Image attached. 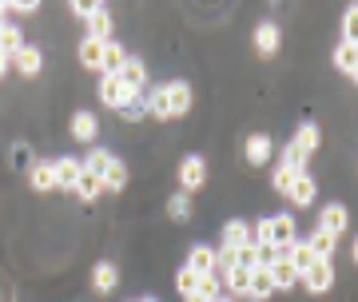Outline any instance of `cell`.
Wrapping results in <instances>:
<instances>
[{
    "instance_id": "1",
    "label": "cell",
    "mask_w": 358,
    "mask_h": 302,
    "mask_svg": "<svg viewBox=\"0 0 358 302\" xmlns=\"http://www.w3.org/2000/svg\"><path fill=\"white\" fill-rule=\"evenodd\" d=\"M96 92H100V103H103V108H112V112H120L128 100L143 96V92H128V88H124V80H120V76H100V88H96Z\"/></svg>"
},
{
    "instance_id": "2",
    "label": "cell",
    "mask_w": 358,
    "mask_h": 302,
    "mask_svg": "<svg viewBox=\"0 0 358 302\" xmlns=\"http://www.w3.org/2000/svg\"><path fill=\"white\" fill-rule=\"evenodd\" d=\"M207 183V159L203 155H187L183 164H179V191L183 195H192Z\"/></svg>"
},
{
    "instance_id": "3",
    "label": "cell",
    "mask_w": 358,
    "mask_h": 302,
    "mask_svg": "<svg viewBox=\"0 0 358 302\" xmlns=\"http://www.w3.org/2000/svg\"><path fill=\"white\" fill-rule=\"evenodd\" d=\"M52 171H56V187L76 191L80 175H84V159H76V155H60V159H52Z\"/></svg>"
},
{
    "instance_id": "4",
    "label": "cell",
    "mask_w": 358,
    "mask_h": 302,
    "mask_svg": "<svg viewBox=\"0 0 358 302\" xmlns=\"http://www.w3.org/2000/svg\"><path fill=\"white\" fill-rule=\"evenodd\" d=\"M299 282H303L310 294H322V290H331V287H334V263H331V259H319V263L310 266L307 275L299 278Z\"/></svg>"
},
{
    "instance_id": "5",
    "label": "cell",
    "mask_w": 358,
    "mask_h": 302,
    "mask_svg": "<svg viewBox=\"0 0 358 302\" xmlns=\"http://www.w3.org/2000/svg\"><path fill=\"white\" fill-rule=\"evenodd\" d=\"M315 226L338 239V235H343L346 226H350V215H346V207H343V203H327V207H322V215H319V223H315Z\"/></svg>"
},
{
    "instance_id": "6",
    "label": "cell",
    "mask_w": 358,
    "mask_h": 302,
    "mask_svg": "<svg viewBox=\"0 0 358 302\" xmlns=\"http://www.w3.org/2000/svg\"><path fill=\"white\" fill-rule=\"evenodd\" d=\"M124 64H128V48L120 44V40H108L103 44V56H100V76H120L124 72Z\"/></svg>"
},
{
    "instance_id": "7",
    "label": "cell",
    "mask_w": 358,
    "mask_h": 302,
    "mask_svg": "<svg viewBox=\"0 0 358 302\" xmlns=\"http://www.w3.org/2000/svg\"><path fill=\"white\" fill-rule=\"evenodd\" d=\"M219 239H223V247H231V251H243V247H251V223H247V219H227Z\"/></svg>"
},
{
    "instance_id": "8",
    "label": "cell",
    "mask_w": 358,
    "mask_h": 302,
    "mask_svg": "<svg viewBox=\"0 0 358 302\" xmlns=\"http://www.w3.org/2000/svg\"><path fill=\"white\" fill-rule=\"evenodd\" d=\"M299 239L294 215H271V247H291Z\"/></svg>"
},
{
    "instance_id": "9",
    "label": "cell",
    "mask_w": 358,
    "mask_h": 302,
    "mask_svg": "<svg viewBox=\"0 0 358 302\" xmlns=\"http://www.w3.org/2000/svg\"><path fill=\"white\" fill-rule=\"evenodd\" d=\"M13 68L20 76H28V80H32V76H40V68H44V52H40L36 44H24V48L13 56Z\"/></svg>"
},
{
    "instance_id": "10",
    "label": "cell",
    "mask_w": 358,
    "mask_h": 302,
    "mask_svg": "<svg viewBox=\"0 0 358 302\" xmlns=\"http://www.w3.org/2000/svg\"><path fill=\"white\" fill-rule=\"evenodd\" d=\"M183 266H192L199 278L215 275V247H203V243H195L192 251H187V263H183Z\"/></svg>"
},
{
    "instance_id": "11",
    "label": "cell",
    "mask_w": 358,
    "mask_h": 302,
    "mask_svg": "<svg viewBox=\"0 0 358 302\" xmlns=\"http://www.w3.org/2000/svg\"><path fill=\"white\" fill-rule=\"evenodd\" d=\"M167 103H171V120L192 112V84H183V80H171L167 84Z\"/></svg>"
},
{
    "instance_id": "12",
    "label": "cell",
    "mask_w": 358,
    "mask_h": 302,
    "mask_svg": "<svg viewBox=\"0 0 358 302\" xmlns=\"http://www.w3.org/2000/svg\"><path fill=\"white\" fill-rule=\"evenodd\" d=\"M68 131H72L76 143H92V139L100 136V120H96L92 112H76L72 115V124H68Z\"/></svg>"
},
{
    "instance_id": "13",
    "label": "cell",
    "mask_w": 358,
    "mask_h": 302,
    "mask_svg": "<svg viewBox=\"0 0 358 302\" xmlns=\"http://www.w3.org/2000/svg\"><path fill=\"white\" fill-rule=\"evenodd\" d=\"M271 151H275V143H271V136H263V131H255V136H247L243 143V155H247V164H255L263 167L271 159Z\"/></svg>"
},
{
    "instance_id": "14",
    "label": "cell",
    "mask_w": 358,
    "mask_h": 302,
    "mask_svg": "<svg viewBox=\"0 0 358 302\" xmlns=\"http://www.w3.org/2000/svg\"><path fill=\"white\" fill-rule=\"evenodd\" d=\"M279 44H282L279 24H275V20H259V28H255V48L263 52V56H275V52H279Z\"/></svg>"
},
{
    "instance_id": "15",
    "label": "cell",
    "mask_w": 358,
    "mask_h": 302,
    "mask_svg": "<svg viewBox=\"0 0 358 302\" xmlns=\"http://www.w3.org/2000/svg\"><path fill=\"white\" fill-rule=\"evenodd\" d=\"M120 80H124V88H128V92H143V88H148V64H143L140 56H128Z\"/></svg>"
},
{
    "instance_id": "16",
    "label": "cell",
    "mask_w": 358,
    "mask_h": 302,
    "mask_svg": "<svg viewBox=\"0 0 358 302\" xmlns=\"http://www.w3.org/2000/svg\"><path fill=\"white\" fill-rule=\"evenodd\" d=\"M28 183H32V191H56V171H52V159H36V164L28 167Z\"/></svg>"
},
{
    "instance_id": "17",
    "label": "cell",
    "mask_w": 358,
    "mask_h": 302,
    "mask_svg": "<svg viewBox=\"0 0 358 302\" xmlns=\"http://www.w3.org/2000/svg\"><path fill=\"white\" fill-rule=\"evenodd\" d=\"M223 294H227V299H251V271L235 266V271L223 278Z\"/></svg>"
},
{
    "instance_id": "18",
    "label": "cell",
    "mask_w": 358,
    "mask_h": 302,
    "mask_svg": "<svg viewBox=\"0 0 358 302\" xmlns=\"http://www.w3.org/2000/svg\"><path fill=\"white\" fill-rule=\"evenodd\" d=\"M143 103H148V120H171V103H167V84L143 92Z\"/></svg>"
},
{
    "instance_id": "19",
    "label": "cell",
    "mask_w": 358,
    "mask_h": 302,
    "mask_svg": "<svg viewBox=\"0 0 358 302\" xmlns=\"http://www.w3.org/2000/svg\"><path fill=\"white\" fill-rule=\"evenodd\" d=\"M291 148L303 155V159H310L315 151H319V127L315 124H299V131H294V139H291Z\"/></svg>"
},
{
    "instance_id": "20",
    "label": "cell",
    "mask_w": 358,
    "mask_h": 302,
    "mask_svg": "<svg viewBox=\"0 0 358 302\" xmlns=\"http://www.w3.org/2000/svg\"><path fill=\"white\" fill-rule=\"evenodd\" d=\"M88 36L100 40V44L112 40V13H108V4H96V13H92V20H88Z\"/></svg>"
},
{
    "instance_id": "21",
    "label": "cell",
    "mask_w": 358,
    "mask_h": 302,
    "mask_svg": "<svg viewBox=\"0 0 358 302\" xmlns=\"http://www.w3.org/2000/svg\"><path fill=\"white\" fill-rule=\"evenodd\" d=\"M92 287L100 290V294H112V290L120 287V271H115V263H96L92 266Z\"/></svg>"
},
{
    "instance_id": "22",
    "label": "cell",
    "mask_w": 358,
    "mask_h": 302,
    "mask_svg": "<svg viewBox=\"0 0 358 302\" xmlns=\"http://www.w3.org/2000/svg\"><path fill=\"white\" fill-rule=\"evenodd\" d=\"M315 195H319V183H315L310 175H299V179H294V187H291V195H287V199H291L294 207H310V203H315Z\"/></svg>"
},
{
    "instance_id": "23",
    "label": "cell",
    "mask_w": 358,
    "mask_h": 302,
    "mask_svg": "<svg viewBox=\"0 0 358 302\" xmlns=\"http://www.w3.org/2000/svg\"><path fill=\"white\" fill-rule=\"evenodd\" d=\"M315 263H319V254H315V251L307 247V239H294V243H291V266L299 271V278L307 275V271H310Z\"/></svg>"
},
{
    "instance_id": "24",
    "label": "cell",
    "mask_w": 358,
    "mask_h": 302,
    "mask_svg": "<svg viewBox=\"0 0 358 302\" xmlns=\"http://www.w3.org/2000/svg\"><path fill=\"white\" fill-rule=\"evenodd\" d=\"M271 282H275V290H291L294 282H299V271L291 266V259H279L275 266H267Z\"/></svg>"
},
{
    "instance_id": "25",
    "label": "cell",
    "mask_w": 358,
    "mask_h": 302,
    "mask_svg": "<svg viewBox=\"0 0 358 302\" xmlns=\"http://www.w3.org/2000/svg\"><path fill=\"white\" fill-rule=\"evenodd\" d=\"M76 56H80V64H84L88 72H100L103 44H100V40H92V36H84V40H80V48H76Z\"/></svg>"
},
{
    "instance_id": "26",
    "label": "cell",
    "mask_w": 358,
    "mask_h": 302,
    "mask_svg": "<svg viewBox=\"0 0 358 302\" xmlns=\"http://www.w3.org/2000/svg\"><path fill=\"white\" fill-rule=\"evenodd\" d=\"M124 187H128V164L112 155V164L103 171V191H124Z\"/></svg>"
},
{
    "instance_id": "27",
    "label": "cell",
    "mask_w": 358,
    "mask_h": 302,
    "mask_svg": "<svg viewBox=\"0 0 358 302\" xmlns=\"http://www.w3.org/2000/svg\"><path fill=\"white\" fill-rule=\"evenodd\" d=\"M307 247L315 254H319V259H331L334 254V247H338V239H334V235H327V231H319V226H315V231H310L307 235Z\"/></svg>"
},
{
    "instance_id": "28",
    "label": "cell",
    "mask_w": 358,
    "mask_h": 302,
    "mask_svg": "<svg viewBox=\"0 0 358 302\" xmlns=\"http://www.w3.org/2000/svg\"><path fill=\"white\" fill-rule=\"evenodd\" d=\"M271 294H275V282H271V275L259 266V271H251V302H267Z\"/></svg>"
},
{
    "instance_id": "29",
    "label": "cell",
    "mask_w": 358,
    "mask_h": 302,
    "mask_svg": "<svg viewBox=\"0 0 358 302\" xmlns=\"http://www.w3.org/2000/svg\"><path fill=\"white\" fill-rule=\"evenodd\" d=\"M20 48H24V32H20V24H4L0 28V52H4V56H16Z\"/></svg>"
},
{
    "instance_id": "30",
    "label": "cell",
    "mask_w": 358,
    "mask_h": 302,
    "mask_svg": "<svg viewBox=\"0 0 358 302\" xmlns=\"http://www.w3.org/2000/svg\"><path fill=\"white\" fill-rule=\"evenodd\" d=\"M108 164H112V151H103V148H96V151H88V155H84V171H88V175H96V179H103Z\"/></svg>"
},
{
    "instance_id": "31",
    "label": "cell",
    "mask_w": 358,
    "mask_h": 302,
    "mask_svg": "<svg viewBox=\"0 0 358 302\" xmlns=\"http://www.w3.org/2000/svg\"><path fill=\"white\" fill-rule=\"evenodd\" d=\"M167 215H171L176 223H187V219H192V195H183V191H176V195L167 199Z\"/></svg>"
},
{
    "instance_id": "32",
    "label": "cell",
    "mask_w": 358,
    "mask_h": 302,
    "mask_svg": "<svg viewBox=\"0 0 358 302\" xmlns=\"http://www.w3.org/2000/svg\"><path fill=\"white\" fill-rule=\"evenodd\" d=\"M76 195L84 203H96L103 195V179H96V175H88V171H84V175H80V183H76Z\"/></svg>"
},
{
    "instance_id": "33",
    "label": "cell",
    "mask_w": 358,
    "mask_h": 302,
    "mask_svg": "<svg viewBox=\"0 0 358 302\" xmlns=\"http://www.w3.org/2000/svg\"><path fill=\"white\" fill-rule=\"evenodd\" d=\"M303 175H307V171H303ZM294 179H299V171H291V167L279 164V167H275V175H271V187L287 199V195H291V187H294Z\"/></svg>"
},
{
    "instance_id": "34",
    "label": "cell",
    "mask_w": 358,
    "mask_h": 302,
    "mask_svg": "<svg viewBox=\"0 0 358 302\" xmlns=\"http://www.w3.org/2000/svg\"><path fill=\"white\" fill-rule=\"evenodd\" d=\"M334 68H338V72H355L358 68V48L355 44H338V48H334Z\"/></svg>"
},
{
    "instance_id": "35",
    "label": "cell",
    "mask_w": 358,
    "mask_h": 302,
    "mask_svg": "<svg viewBox=\"0 0 358 302\" xmlns=\"http://www.w3.org/2000/svg\"><path fill=\"white\" fill-rule=\"evenodd\" d=\"M195 294H199L203 302H219V299H223V278H219V275L199 278V287H195Z\"/></svg>"
},
{
    "instance_id": "36",
    "label": "cell",
    "mask_w": 358,
    "mask_h": 302,
    "mask_svg": "<svg viewBox=\"0 0 358 302\" xmlns=\"http://www.w3.org/2000/svg\"><path fill=\"white\" fill-rule=\"evenodd\" d=\"M195 287H199V275H195L192 266H179L176 271V290L187 299V294H195Z\"/></svg>"
},
{
    "instance_id": "37",
    "label": "cell",
    "mask_w": 358,
    "mask_h": 302,
    "mask_svg": "<svg viewBox=\"0 0 358 302\" xmlns=\"http://www.w3.org/2000/svg\"><path fill=\"white\" fill-rule=\"evenodd\" d=\"M148 115V103H143V96H136V100H128L124 108H120V120H128V124H136V120H143Z\"/></svg>"
},
{
    "instance_id": "38",
    "label": "cell",
    "mask_w": 358,
    "mask_h": 302,
    "mask_svg": "<svg viewBox=\"0 0 358 302\" xmlns=\"http://www.w3.org/2000/svg\"><path fill=\"white\" fill-rule=\"evenodd\" d=\"M343 44H355V48H358V8H346V20H343Z\"/></svg>"
},
{
    "instance_id": "39",
    "label": "cell",
    "mask_w": 358,
    "mask_h": 302,
    "mask_svg": "<svg viewBox=\"0 0 358 302\" xmlns=\"http://www.w3.org/2000/svg\"><path fill=\"white\" fill-rule=\"evenodd\" d=\"M4 4H8V16H36L40 13L36 0H4Z\"/></svg>"
},
{
    "instance_id": "40",
    "label": "cell",
    "mask_w": 358,
    "mask_h": 302,
    "mask_svg": "<svg viewBox=\"0 0 358 302\" xmlns=\"http://www.w3.org/2000/svg\"><path fill=\"white\" fill-rule=\"evenodd\" d=\"M36 159H32V148L28 143H16L13 148V167H32Z\"/></svg>"
},
{
    "instance_id": "41",
    "label": "cell",
    "mask_w": 358,
    "mask_h": 302,
    "mask_svg": "<svg viewBox=\"0 0 358 302\" xmlns=\"http://www.w3.org/2000/svg\"><path fill=\"white\" fill-rule=\"evenodd\" d=\"M239 266H243V271H259V251H255V243L239 251Z\"/></svg>"
},
{
    "instance_id": "42",
    "label": "cell",
    "mask_w": 358,
    "mask_h": 302,
    "mask_svg": "<svg viewBox=\"0 0 358 302\" xmlns=\"http://www.w3.org/2000/svg\"><path fill=\"white\" fill-rule=\"evenodd\" d=\"M72 13H76V16H84V20H92V13H96V4H92V0H76V4H72Z\"/></svg>"
},
{
    "instance_id": "43",
    "label": "cell",
    "mask_w": 358,
    "mask_h": 302,
    "mask_svg": "<svg viewBox=\"0 0 358 302\" xmlns=\"http://www.w3.org/2000/svg\"><path fill=\"white\" fill-rule=\"evenodd\" d=\"M8 68H13V56H4V52H0V80L8 76Z\"/></svg>"
},
{
    "instance_id": "44",
    "label": "cell",
    "mask_w": 358,
    "mask_h": 302,
    "mask_svg": "<svg viewBox=\"0 0 358 302\" xmlns=\"http://www.w3.org/2000/svg\"><path fill=\"white\" fill-rule=\"evenodd\" d=\"M4 24H13V20H8V4L0 0V28H4Z\"/></svg>"
},
{
    "instance_id": "45",
    "label": "cell",
    "mask_w": 358,
    "mask_h": 302,
    "mask_svg": "<svg viewBox=\"0 0 358 302\" xmlns=\"http://www.w3.org/2000/svg\"><path fill=\"white\" fill-rule=\"evenodd\" d=\"M350 263L358 266V235H355V247H350Z\"/></svg>"
},
{
    "instance_id": "46",
    "label": "cell",
    "mask_w": 358,
    "mask_h": 302,
    "mask_svg": "<svg viewBox=\"0 0 358 302\" xmlns=\"http://www.w3.org/2000/svg\"><path fill=\"white\" fill-rule=\"evenodd\" d=\"M183 302H203V299H199V294H187V299H183Z\"/></svg>"
},
{
    "instance_id": "47",
    "label": "cell",
    "mask_w": 358,
    "mask_h": 302,
    "mask_svg": "<svg viewBox=\"0 0 358 302\" xmlns=\"http://www.w3.org/2000/svg\"><path fill=\"white\" fill-rule=\"evenodd\" d=\"M350 80H355V88H358V68H355V72H350Z\"/></svg>"
},
{
    "instance_id": "48",
    "label": "cell",
    "mask_w": 358,
    "mask_h": 302,
    "mask_svg": "<svg viewBox=\"0 0 358 302\" xmlns=\"http://www.w3.org/2000/svg\"><path fill=\"white\" fill-rule=\"evenodd\" d=\"M219 302H235V299H227V294H223V299H219Z\"/></svg>"
},
{
    "instance_id": "49",
    "label": "cell",
    "mask_w": 358,
    "mask_h": 302,
    "mask_svg": "<svg viewBox=\"0 0 358 302\" xmlns=\"http://www.w3.org/2000/svg\"><path fill=\"white\" fill-rule=\"evenodd\" d=\"M140 302H155V299H140Z\"/></svg>"
}]
</instances>
